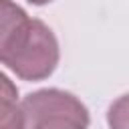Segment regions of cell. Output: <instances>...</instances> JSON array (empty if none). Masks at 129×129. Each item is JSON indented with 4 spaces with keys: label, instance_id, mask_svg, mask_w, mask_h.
I'll return each instance as SVG.
<instances>
[{
    "label": "cell",
    "instance_id": "obj_1",
    "mask_svg": "<svg viewBox=\"0 0 129 129\" xmlns=\"http://www.w3.org/2000/svg\"><path fill=\"white\" fill-rule=\"evenodd\" d=\"M4 64L22 81H42L52 75L58 64V42L52 30L40 20H28Z\"/></svg>",
    "mask_w": 129,
    "mask_h": 129
},
{
    "label": "cell",
    "instance_id": "obj_2",
    "mask_svg": "<svg viewBox=\"0 0 129 129\" xmlns=\"http://www.w3.org/2000/svg\"><path fill=\"white\" fill-rule=\"evenodd\" d=\"M22 127H64L81 129L89 125L87 107L71 93L58 89H42L20 101Z\"/></svg>",
    "mask_w": 129,
    "mask_h": 129
},
{
    "label": "cell",
    "instance_id": "obj_3",
    "mask_svg": "<svg viewBox=\"0 0 129 129\" xmlns=\"http://www.w3.org/2000/svg\"><path fill=\"white\" fill-rule=\"evenodd\" d=\"M26 12L10 0H0V62L10 54L28 24Z\"/></svg>",
    "mask_w": 129,
    "mask_h": 129
},
{
    "label": "cell",
    "instance_id": "obj_4",
    "mask_svg": "<svg viewBox=\"0 0 129 129\" xmlns=\"http://www.w3.org/2000/svg\"><path fill=\"white\" fill-rule=\"evenodd\" d=\"M4 127H22V113L16 85L0 73V129Z\"/></svg>",
    "mask_w": 129,
    "mask_h": 129
},
{
    "label": "cell",
    "instance_id": "obj_5",
    "mask_svg": "<svg viewBox=\"0 0 129 129\" xmlns=\"http://www.w3.org/2000/svg\"><path fill=\"white\" fill-rule=\"evenodd\" d=\"M109 125L115 129H129V95L117 99L109 109Z\"/></svg>",
    "mask_w": 129,
    "mask_h": 129
},
{
    "label": "cell",
    "instance_id": "obj_6",
    "mask_svg": "<svg viewBox=\"0 0 129 129\" xmlns=\"http://www.w3.org/2000/svg\"><path fill=\"white\" fill-rule=\"evenodd\" d=\"M28 2H32V4H46V2H52V0H28Z\"/></svg>",
    "mask_w": 129,
    "mask_h": 129
}]
</instances>
